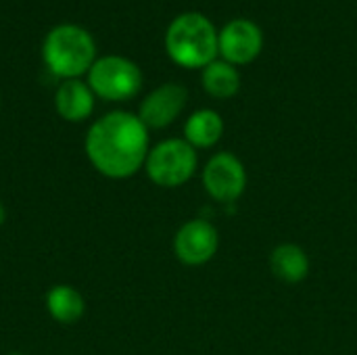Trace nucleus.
I'll list each match as a JSON object with an SVG mask.
<instances>
[{
	"label": "nucleus",
	"mask_w": 357,
	"mask_h": 355,
	"mask_svg": "<svg viewBox=\"0 0 357 355\" xmlns=\"http://www.w3.org/2000/svg\"><path fill=\"white\" fill-rule=\"evenodd\" d=\"M8 355H23V354H19V352H13V354H8Z\"/></svg>",
	"instance_id": "obj_16"
},
{
	"label": "nucleus",
	"mask_w": 357,
	"mask_h": 355,
	"mask_svg": "<svg viewBox=\"0 0 357 355\" xmlns=\"http://www.w3.org/2000/svg\"><path fill=\"white\" fill-rule=\"evenodd\" d=\"M186 103L188 90L182 84L167 82L157 86L142 98L136 115L149 130H163L182 115Z\"/></svg>",
	"instance_id": "obj_8"
},
{
	"label": "nucleus",
	"mask_w": 357,
	"mask_h": 355,
	"mask_svg": "<svg viewBox=\"0 0 357 355\" xmlns=\"http://www.w3.org/2000/svg\"><path fill=\"white\" fill-rule=\"evenodd\" d=\"M6 222V209H4V205H2V201H0V226Z\"/></svg>",
	"instance_id": "obj_15"
},
{
	"label": "nucleus",
	"mask_w": 357,
	"mask_h": 355,
	"mask_svg": "<svg viewBox=\"0 0 357 355\" xmlns=\"http://www.w3.org/2000/svg\"><path fill=\"white\" fill-rule=\"evenodd\" d=\"M46 312L59 324H75L86 314V299L71 285H54L46 293Z\"/></svg>",
	"instance_id": "obj_13"
},
{
	"label": "nucleus",
	"mask_w": 357,
	"mask_h": 355,
	"mask_svg": "<svg viewBox=\"0 0 357 355\" xmlns=\"http://www.w3.org/2000/svg\"><path fill=\"white\" fill-rule=\"evenodd\" d=\"M84 151L90 165L109 180H128L144 169L149 128L136 113L111 111L98 117L86 132Z\"/></svg>",
	"instance_id": "obj_1"
},
{
	"label": "nucleus",
	"mask_w": 357,
	"mask_h": 355,
	"mask_svg": "<svg viewBox=\"0 0 357 355\" xmlns=\"http://www.w3.org/2000/svg\"><path fill=\"white\" fill-rule=\"evenodd\" d=\"M218 249H220V232L205 218H195L184 222L174 236V255L178 257L180 264L190 268L209 264L215 257Z\"/></svg>",
	"instance_id": "obj_7"
},
{
	"label": "nucleus",
	"mask_w": 357,
	"mask_h": 355,
	"mask_svg": "<svg viewBox=\"0 0 357 355\" xmlns=\"http://www.w3.org/2000/svg\"><path fill=\"white\" fill-rule=\"evenodd\" d=\"M42 61L56 77L79 80L96 61V42L86 27L61 23L42 42Z\"/></svg>",
	"instance_id": "obj_3"
},
{
	"label": "nucleus",
	"mask_w": 357,
	"mask_h": 355,
	"mask_svg": "<svg viewBox=\"0 0 357 355\" xmlns=\"http://www.w3.org/2000/svg\"><path fill=\"white\" fill-rule=\"evenodd\" d=\"M96 96L88 82L82 80H63L54 94V109L61 119L69 123L86 121L94 113Z\"/></svg>",
	"instance_id": "obj_10"
},
{
	"label": "nucleus",
	"mask_w": 357,
	"mask_h": 355,
	"mask_svg": "<svg viewBox=\"0 0 357 355\" xmlns=\"http://www.w3.org/2000/svg\"><path fill=\"white\" fill-rule=\"evenodd\" d=\"M220 56L232 65H249L264 48L261 27L251 19H232L218 36Z\"/></svg>",
	"instance_id": "obj_9"
},
{
	"label": "nucleus",
	"mask_w": 357,
	"mask_h": 355,
	"mask_svg": "<svg viewBox=\"0 0 357 355\" xmlns=\"http://www.w3.org/2000/svg\"><path fill=\"white\" fill-rule=\"evenodd\" d=\"M88 86L94 96L111 103H123L134 98L142 88L140 67L121 54H105L94 61L88 71Z\"/></svg>",
	"instance_id": "obj_5"
},
{
	"label": "nucleus",
	"mask_w": 357,
	"mask_h": 355,
	"mask_svg": "<svg viewBox=\"0 0 357 355\" xmlns=\"http://www.w3.org/2000/svg\"><path fill=\"white\" fill-rule=\"evenodd\" d=\"M199 169L197 149L190 146L184 138H165L151 146L144 172L155 186L178 188L184 186Z\"/></svg>",
	"instance_id": "obj_4"
},
{
	"label": "nucleus",
	"mask_w": 357,
	"mask_h": 355,
	"mask_svg": "<svg viewBox=\"0 0 357 355\" xmlns=\"http://www.w3.org/2000/svg\"><path fill=\"white\" fill-rule=\"evenodd\" d=\"M247 169L245 163L230 151H220L207 159L201 169V182L205 192L224 205H230L243 197L247 190Z\"/></svg>",
	"instance_id": "obj_6"
},
{
	"label": "nucleus",
	"mask_w": 357,
	"mask_h": 355,
	"mask_svg": "<svg viewBox=\"0 0 357 355\" xmlns=\"http://www.w3.org/2000/svg\"><path fill=\"white\" fill-rule=\"evenodd\" d=\"M201 84L205 92L213 98H232L241 90V73L236 65L215 59L201 73Z\"/></svg>",
	"instance_id": "obj_14"
},
{
	"label": "nucleus",
	"mask_w": 357,
	"mask_h": 355,
	"mask_svg": "<svg viewBox=\"0 0 357 355\" xmlns=\"http://www.w3.org/2000/svg\"><path fill=\"white\" fill-rule=\"evenodd\" d=\"M224 119L213 109H199L195 111L186 123H184V140L199 149H211L215 146L224 136Z\"/></svg>",
	"instance_id": "obj_12"
},
{
	"label": "nucleus",
	"mask_w": 357,
	"mask_h": 355,
	"mask_svg": "<svg viewBox=\"0 0 357 355\" xmlns=\"http://www.w3.org/2000/svg\"><path fill=\"white\" fill-rule=\"evenodd\" d=\"M270 272L284 285H299L310 276V255L295 243H282L270 251Z\"/></svg>",
	"instance_id": "obj_11"
},
{
	"label": "nucleus",
	"mask_w": 357,
	"mask_h": 355,
	"mask_svg": "<svg viewBox=\"0 0 357 355\" xmlns=\"http://www.w3.org/2000/svg\"><path fill=\"white\" fill-rule=\"evenodd\" d=\"M220 31L201 13L178 15L165 31L167 56L184 69H205L220 54Z\"/></svg>",
	"instance_id": "obj_2"
}]
</instances>
